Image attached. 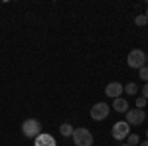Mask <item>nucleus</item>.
Returning <instances> with one entry per match:
<instances>
[{"instance_id": "obj_1", "label": "nucleus", "mask_w": 148, "mask_h": 146, "mask_svg": "<svg viewBox=\"0 0 148 146\" xmlns=\"http://www.w3.org/2000/svg\"><path fill=\"white\" fill-rule=\"evenodd\" d=\"M71 138H73V144L75 146H93V134L89 128H83V126L75 128Z\"/></svg>"}, {"instance_id": "obj_2", "label": "nucleus", "mask_w": 148, "mask_h": 146, "mask_svg": "<svg viewBox=\"0 0 148 146\" xmlns=\"http://www.w3.org/2000/svg\"><path fill=\"white\" fill-rule=\"evenodd\" d=\"M126 63L130 69H140L146 65V53L142 49H130L126 56Z\"/></svg>"}, {"instance_id": "obj_3", "label": "nucleus", "mask_w": 148, "mask_h": 146, "mask_svg": "<svg viewBox=\"0 0 148 146\" xmlns=\"http://www.w3.org/2000/svg\"><path fill=\"white\" fill-rule=\"evenodd\" d=\"M22 134L28 138H36L42 134V123L38 119H26L22 123Z\"/></svg>"}, {"instance_id": "obj_4", "label": "nucleus", "mask_w": 148, "mask_h": 146, "mask_svg": "<svg viewBox=\"0 0 148 146\" xmlns=\"http://www.w3.org/2000/svg\"><path fill=\"white\" fill-rule=\"evenodd\" d=\"M111 134H113L114 140H126V136L130 134V124L126 123V121H119V123L113 124V128H111Z\"/></svg>"}, {"instance_id": "obj_5", "label": "nucleus", "mask_w": 148, "mask_h": 146, "mask_svg": "<svg viewBox=\"0 0 148 146\" xmlns=\"http://www.w3.org/2000/svg\"><path fill=\"white\" fill-rule=\"evenodd\" d=\"M125 114H126V123L130 126H138V124H142L146 121V111L144 109H128Z\"/></svg>"}, {"instance_id": "obj_6", "label": "nucleus", "mask_w": 148, "mask_h": 146, "mask_svg": "<svg viewBox=\"0 0 148 146\" xmlns=\"http://www.w3.org/2000/svg\"><path fill=\"white\" fill-rule=\"evenodd\" d=\"M109 112H111V107L107 103H95L91 107V119L99 123V121H105L109 117Z\"/></svg>"}, {"instance_id": "obj_7", "label": "nucleus", "mask_w": 148, "mask_h": 146, "mask_svg": "<svg viewBox=\"0 0 148 146\" xmlns=\"http://www.w3.org/2000/svg\"><path fill=\"white\" fill-rule=\"evenodd\" d=\"M123 93H125V85H121V83H116V81L109 83V85L105 87V95L111 97V99H119Z\"/></svg>"}, {"instance_id": "obj_8", "label": "nucleus", "mask_w": 148, "mask_h": 146, "mask_svg": "<svg viewBox=\"0 0 148 146\" xmlns=\"http://www.w3.org/2000/svg\"><path fill=\"white\" fill-rule=\"evenodd\" d=\"M34 146H56V138H53L51 134L42 132L40 136H36V138H34Z\"/></svg>"}, {"instance_id": "obj_9", "label": "nucleus", "mask_w": 148, "mask_h": 146, "mask_svg": "<svg viewBox=\"0 0 148 146\" xmlns=\"http://www.w3.org/2000/svg\"><path fill=\"white\" fill-rule=\"evenodd\" d=\"M128 109H130V107H128V101H126L125 97L113 99V111H116V112H121V114H123V112H126Z\"/></svg>"}, {"instance_id": "obj_10", "label": "nucleus", "mask_w": 148, "mask_h": 146, "mask_svg": "<svg viewBox=\"0 0 148 146\" xmlns=\"http://www.w3.org/2000/svg\"><path fill=\"white\" fill-rule=\"evenodd\" d=\"M73 130H75V128H73L69 123H63L61 126H59V134H61V136H71V134H73Z\"/></svg>"}, {"instance_id": "obj_11", "label": "nucleus", "mask_w": 148, "mask_h": 146, "mask_svg": "<svg viewBox=\"0 0 148 146\" xmlns=\"http://www.w3.org/2000/svg\"><path fill=\"white\" fill-rule=\"evenodd\" d=\"M126 144L128 146H138L140 144V136L138 134H128L126 136Z\"/></svg>"}, {"instance_id": "obj_12", "label": "nucleus", "mask_w": 148, "mask_h": 146, "mask_svg": "<svg viewBox=\"0 0 148 146\" xmlns=\"http://www.w3.org/2000/svg\"><path fill=\"white\" fill-rule=\"evenodd\" d=\"M125 91H126V95H136V93H138V85H136V83H126Z\"/></svg>"}, {"instance_id": "obj_13", "label": "nucleus", "mask_w": 148, "mask_h": 146, "mask_svg": "<svg viewBox=\"0 0 148 146\" xmlns=\"http://www.w3.org/2000/svg\"><path fill=\"white\" fill-rule=\"evenodd\" d=\"M134 24H136V26H146V24H148L146 14H138L136 18H134Z\"/></svg>"}, {"instance_id": "obj_14", "label": "nucleus", "mask_w": 148, "mask_h": 146, "mask_svg": "<svg viewBox=\"0 0 148 146\" xmlns=\"http://www.w3.org/2000/svg\"><path fill=\"white\" fill-rule=\"evenodd\" d=\"M138 77L142 79V81H146V83H148V65H144V67L138 69Z\"/></svg>"}, {"instance_id": "obj_15", "label": "nucleus", "mask_w": 148, "mask_h": 146, "mask_svg": "<svg viewBox=\"0 0 148 146\" xmlns=\"http://www.w3.org/2000/svg\"><path fill=\"white\" fill-rule=\"evenodd\" d=\"M146 99H144V97H136V109H144V107H146Z\"/></svg>"}, {"instance_id": "obj_16", "label": "nucleus", "mask_w": 148, "mask_h": 146, "mask_svg": "<svg viewBox=\"0 0 148 146\" xmlns=\"http://www.w3.org/2000/svg\"><path fill=\"white\" fill-rule=\"evenodd\" d=\"M142 97L148 101V83H144V87H142Z\"/></svg>"}, {"instance_id": "obj_17", "label": "nucleus", "mask_w": 148, "mask_h": 146, "mask_svg": "<svg viewBox=\"0 0 148 146\" xmlns=\"http://www.w3.org/2000/svg\"><path fill=\"white\" fill-rule=\"evenodd\" d=\"M138 146H148V140H142V142H140Z\"/></svg>"}, {"instance_id": "obj_18", "label": "nucleus", "mask_w": 148, "mask_h": 146, "mask_svg": "<svg viewBox=\"0 0 148 146\" xmlns=\"http://www.w3.org/2000/svg\"><path fill=\"white\" fill-rule=\"evenodd\" d=\"M144 14H146V18H148V8H146V12H144Z\"/></svg>"}, {"instance_id": "obj_19", "label": "nucleus", "mask_w": 148, "mask_h": 146, "mask_svg": "<svg viewBox=\"0 0 148 146\" xmlns=\"http://www.w3.org/2000/svg\"><path fill=\"white\" fill-rule=\"evenodd\" d=\"M146 65H148V53H146Z\"/></svg>"}, {"instance_id": "obj_20", "label": "nucleus", "mask_w": 148, "mask_h": 146, "mask_svg": "<svg viewBox=\"0 0 148 146\" xmlns=\"http://www.w3.org/2000/svg\"><path fill=\"white\" fill-rule=\"evenodd\" d=\"M146 140H148V130H146Z\"/></svg>"}, {"instance_id": "obj_21", "label": "nucleus", "mask_w": 148, "mask_h": 146, "mask_svg": "<svg viewBox=\"0 0 148 146\" xmlns=\"http://www.w3.org/2000/svg\"><path fill=\"white\" fill-rule=\"evenodd\" d=\"M121 146H128V144H126V142H125V144H121Z\"/></svg>"}]
</instances>
